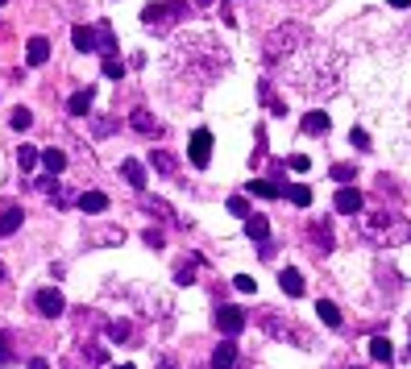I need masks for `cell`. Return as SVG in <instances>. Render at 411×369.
<instances>
[{"label":"cell","instance_id":"cell-26","mask_svg":"<svg viewBox=\"0 0 411 369\" xmlns=\"http://www.w3.org/2000/svg\"><path fill=\"white\" fill-rule=\"evenodd\" d=\"M370 357H374V361H387V365H390L395 348H390V341H387V336H374V341H370Z\"/></svg>","mask_w":411,"mask_h":369},{"label":"cell","instance_id":"cell-34","mask_svg":"<svg viewBox=\"0 0 411 369\" xmlns=\"http://www.w3.org/2000/svg\"><path fill=\"white\" fill-rule=\"evenodd\" d=\"M17 166H21V171H33V166H38V149L21 146V149H17Z\"/></svg>","mask_w":411,"mask_h":369},{"label":"cell","instance_id":"cell-15","mask_svg":"<svg viewBox=\"0 0 411 369\" xmlns=\"http://www.w3.org/2000/svg\"><path fill=\"white\" fill-rule=\"evenodd\" d=\"M121 178L129 183V187L142 191V187H145V166L137 162V158H125V162H121Z\"/></svg>","mask_w":411,"mask_h":369},{"label":"cell","instance_id":"cell-16","mask_svg":"<svg viewBox=\"0 0 411 369\" xmlns=\"http://www.w3.org/2000/svg\"><path fill=\"white\" fill-rule=\"evenodd\" d=\"M279 287H283V295L299 299V295H303V274H299V270H283V274H279Z\"/></svg>","mask_w":411,"mask_h":369},{"label":"cell","instance_id":"cell-17","mask_svg":"<svg viewBox=\"0 0 411 369\" xmlns=\"http://www.w3.org/2000/svg\"><path fill=\"white\" fill-rule=\"evenodd\" d=\"M328 129H333V121H328V112H303V133H320V137H324V133H328Z\"/></svg>","mask_w":411,"mask_h":369},{"label":"cell","instance_id":"cell-13","mask_svg":"<svg viewBox=\"0 0 411 369\" xmlns=\"http://www.w3.org/2000/svg\"><path fill=\"white\" fill-rule=\"evenodd\" d=\"M129 124H133L142 137H158V133H162V129H158V121L150 117V108H133V112H129Z\"/></svg>","mask_w":411,"mask_h":369},{"label":"cell","instance_id":"cell-2","mask_svg":"<svg viewBox=\"0 0 411 369\" xmlns=\"http://www.w3.org/2000/svg\"><path fill=\"white\" fill-rule=\"evenodd\" d=\"M224 67H229V54H224V46H217L208 33H192V38H183V42L170 46V71H175V79L192 75V79H199V83L208 87Z\"/></svg>","mask_w":411,"mask_h":369},{"label":"cell","instance_id":"cell-31","mask_svg":"<svg viewBox=\"0 0 411 369\" xmlns=\"http://www.w3.org/2000/svg\"><path fill=\"white\" fill-rule=\"evenodd\" d=\"M175 282H179V287H192L195 282V262H179V266H175Z\"/></svg>","mask_w":411,"mask_h":369},{"label":"cell","instance_id":"cell-7","mask_svg":"<svg viewBox=\"0 0 411 369\" xmlns=\"http://www.w3.org/2000/svg\"><path fill=\"white\" fill-rule=\"evenodd\" d=\"M33 307H38V316L58 320V316L67 311V299H63V291H54V287H42V291H33Z\"/></svg>","mask_w":411,"mask_h":369},{"label":"cell","instance_id":"cell-24","mask_svg":"<svg viewBox=\"0 0 411 369\" xmlns=\"http://www.w3.org/2000/svg\"><path fill=\"white\" fill-rule=\"evenodd\" d=\"M108 208V196H100V191H83L79 196V212H104Z\"/></svg>","mask_w":411,"mask_h":369},{"label":"cell","instance_id":"cell-36","mask_svg":"<svg viewBox=\"0 0 411 369\" xmlns=\"http://www.w3.org/2000/svg\"><path fill=\"white\" fill-rule=\"evenodd\" d=\"M104 75H108V79H125V63L108 54V58H104Z\"/></svg>","mask_w":411,"mask_h":369},{"label":"cell","instance_id":"cell-14","mask_svg":"<svg viewBox=\"0 0 411 369\" xmlns=\"http://www.w3.org/2000/svg\"><path fill=\"white\" fill-rule=\"evenodd\" d=\"M38 162H42V166H46V174H54V178H58V174L67 171V154H63V149H42V154H38Z\"/></svg>","mask_w":411,"mask_h":369},{"label":"cell","instance_id":"cell-32","mask_svg":"<svg viewBox=\"0 0 411 369\" xmlns=\"http://www.w3.org/2000/svg\"><path fill=\"white\" fill-rule=\"evenodd\" d=\"M88 117H92V133H96V137H108V133L117 129V121H113V117H96V112H88Z\"/></svg>","mask_w":411,"mask_h":369},{"label":"cell","instance_id":"cell-37","mask_svg":"<svg viewBox=\"0 0 411 369\" xmlns=\"http://www.w3.org/2000/svg\"><path fill=\"white\" fill-rule=\"evenodd\" d=\"M108 341H129V320H113V323H108Z\"/></svg>","mask_w":411,"mask_h":369},{"label":"cell","instance_id":"cell-18","mask_svg":"<svg viewBox=\"0 0 411 369\" xmlns=\"http://www.w3.org/2000/svg\"><path fill=\"white\" fill-rule=\"evenodd\" d=\"M25 58H29V67H42L50 58V42L46 38H29V50H25Z\"/></svg>","mask_w":411,"mask_h":369},{"label":"cell","instance_id":"cell-8","mask_svg":"<svg viewBox=\"0 0 411 369\" xmlns=\"http://www.w3.org/2000/svg\"><path fill=\"white\" fill-rule=\"evenodd\" d=\"M187 158H192V166H195V171H204V166L212 162V133H208V129H195V133H192Z\"/></svg>","mask_w":411,"mask_h":369},{"label":"cell","instance_id":"cell-6","mask_svg":"<svg viewBox=\"0 0 411 369\" xmlns=\"http://www.w3.org/2000/svg\"><path fill=\"white\" fill-rule=\"evenodd\" d=\"M258 323L266 328L270 336H279V341H295L299 348H312V341H308V332H303V328H295L291 320H279L274 311H262V316H258Z\"/></svg>","mask_w":411,"mask_h":369},{"label":"cell","instance_id":"cell-28","mask_svg":"<svg viewBox=\"0 0 411 369\" xmlns=\"http://www.w3.org/2000/svg\"><path fill=\"white\" fill-rule=\"evenodd\" d=\"M316 311H320V320L328 323V328H340V311H337V303L320 299V303H316Z\"/></svg>","mask_w":411,"mask_h":369},{"label":"cell","instance_id":"cell-44","mask_svg":"<svg viewBox=\"0 0 411 369\" xmlns=\"http://www.w3.org/2000/svg\"><path fill=\"white\" fill-rule=\"evenodd\" d=\"M349 141H353L358 149H370V137H365V129H353V133H349Z\"/></svg>","mask_w":411,"mask_h":369},{"label":"cell","instance_id":"cell-5","mask_svg":"<svg viewBox=\"0 0 411 369\" xmlns=\"http://www.w3.org/2000/svg\"><path fill=\"white\" fill-rule=\"evenodd\" d=\"M183 17H187V4H183V0H162V4H145L142 9V25L145 29H154V33L175 29Z\"/></svg>","mask_w":411,"mask_h":369},{"label":"cell","instance_id":"cell-30","mask_svg":"<svg viewBox=\"0 0 411 369\" xmlns=\"http://www.w3.org/2000/svg\"><path fill=\"white\" fill-rule=\"evenodd\" d=\"M145 212H154V216H162V220L179 224V220H175V212H170V203H167V199H145Z\"/></svg>","mask_w":411,"mask_h":369},{"label":"cell","instance_id":"cell-42","mask_svg":"<svg viewBox=\"0 0 411 369\" xmlns=\"http://www.w3.org/2000/svg\"><path fill=\"white\" fill-rule=\"evenodd\" d=\"M145 245L150 249H162V232H158V228H145V237H142Z\"/></svg>","mask_w":411,"mask_h":369},{"label":"cell","instance_id":"cell-10","mask_svg":"<svg viewBox=\"0 0 411 369\" xmlns=\"http://www.w3.org/2000/svg\"><path fill=\"white\" fill-rule=\"evenodd\" d=\"M217 328L224 332V336H237L245 328V311L241 307H217Z\"/></svg>","mask_w":411,"mask_h":369},{"label":"cell","instance_id":"cell-47","mask_svg":"<svg viewBox=\"0 0 411 369\" xmlns=\"http://www.w3.org/2000/svg\"><path fill=\"white\" fill-rule=\"evenodd\" d=\"M158 369H179V365H175V361H170V357H162V361H158Z\"/></svg>","mask_w":411,"mask_h":369},{"label":"cell","instance_id":"cell-39","mask_svg":"<svg viewBox=\"0 0 411 369\" xmlns=\"http://www.w3.org/2000/svg\"><path fill=\"white\" fill-rule=\"evenodd\" d=\"M229 212L245 220V216H249V203H245V196H233V199H229Z\"/></svg>","mask_w":411,"mask_h":369},{"label":"cell","instance_id":"cell-35","mask_svg":"<svg viewBox=\"0 0 411 369\" xmlns=\"http://www.w3.org/2000/svg\"><path fill=\"white\" fill-rule=\"evenodd\" d=\"M333 178H337V183H345V187H349V183H353V178H358V171H353V166H349V162H337V166H333Z\"/></svg>","mask_w":411,"mask_h":369},{"label":"cell","instance_id":"cell-25","mask_svg":"<svg viewBox=\"0 0 411 369\" xmlns=\"http://www.w3.org/2000/svg\"><path fill=\"white\" fill-rule=\"evenodd\" d=\"M287 199L295 208H312V187H308V183H295V187H287Z\"/></svg>","mask_w":411,"mask_h":369},{"label":"cell","instance_id":"cell-21","mask_svg":"<svg viewBox=\"0 0 411 369\" xmlns=\"http://www.w3.org/2000/svg\"><path fill=\"white\" fill-rule=\"evenodd\" d=\"M67 112H71V117H88V112H92V87L75 92V96L67 100Z\"/></svg>","mask_w":411,"mask_h":369},{"label":"cell","instance_id":"cell-19","mask_svg":"<svg viewBox=\"0 0 411 369\" xmlns=\"http://www.w3.org/2000/svg\"><path fill=\"white\" fill-rule=\"evenodd\" d=\"M249 196H258V199H279L283 196V187L279 183H266V178H249V187H245Z\"/></svg>","mask_w":411,"mask_h":369},{"label":"cell","instance_id":"cell-4","mask_svg":"<svg viewBox=\"0 0 411 369\" xmlns=\"http://www.w3.org/2000/svg\"><path fill=\"white\" fill-rule=\"evenodd\" d=\"M303 46H312V29L299 25V21H287L262 42V58L274 67V63H283V58H291V54H299Z\"/></svg>","mask_w":411,"mask_h":369},{"label":"cell","instance_id":"cell-50","mask_svg":"<svg viewBox=\"0 0 411 369\" xmlns=\"http://www.w3.org/2000/svg\"><path fill=\"white\" fill-rule=\"evenodd\" d=\"M121 369H133V365H121Z\"/></svg>","mask_w":411,"mask_h":369},{"label":"cell","instance_id":"cell-46","mask_svg":"<svg viewBox=\"0 0 411 369\" xmlns=\"http://www.w3.org/2000/svg\"><path fill=\"white\" fill-rule=\"evenodd\" d=\"M29 369H50V365L42 361V357H33V361H29Z\"/></svg>","mask_w":411,"mask_h":369},{"label":"cell","instance_id":"cell-23","mask_svg":"<svg viewBox=\"0 0 411 369\" xmlns=\"http://www.w3.org/2000/svg\"><path fill=\"white\" fill-rule=\"evenodd\" d=\"M237 365V345H217L212 353V369H233Z\"/></svg>","mask_w":411,"mask_h":369},{"label":"cell","instance_id":"cell-12","mask_svg":"<svg viewBox=\"0 0 411 369\" xmlns=\"http://www.w3.org/2000/svg\"><path fill=\"white\" fill-rule=\"evenodd\" d=\"M21 220H25L21 208H17V203H4V208H0V237H13V232L21 228Z\"/></svg>","mask_w":411,"mask_h":369},{"label":"cell","instance_id":"cell-33","mask_svg":"<svg viewBox=\"0 0 411 369\" xmlns=\"http://www.w3.org/2000/svg\"><path fill=\"white\" fill-rule=\"evenodd\" d=\"M9 124H13L17 133H25V129L33 124V112H29V108H13V117H9Z\"/></svg>","mask_w":411,"mask_h":369},{"label":"cell","instance_id":"cell-22","mask_svg":"<svg viewBox=\"0 0 411 369\" xmlns=\"http://www.w3.org/2000/svg\"><path fill=\"white\" fill-rule=\"evenodd\" d=\"M71 38H75V50H83V54L96 50V29H92V25H75Z\"/></svg>","mask_w":411,"mask_h":369},{"label":"cell","instance_id":"cell-43","mask_svg":"<svg viewBox=\"0 0 411 369\" xmlns=\"http://www.w3.org/2000/svg\"><path fill=\"white\" fill-rule=\"evenodd\" d=\"M308 166H312V162H308V154H291V171H308Z\"/></svg>","mask_w":411,"mask_h":369},{"label":"cell","instance_id":"cell-45","mask_svg":"<svg viewBox=\"0 0 411 369\" xmlns=\"http://www.w3.org/2000/svg\"><path fill=\"white\" fill-rule=\"evenodd\" d=\"M390 9H411V0H387Z\"/></svg>","mask_w":411,"mask_h":369},{"label":"cell","instance_id":"cell-41","mask_svg":"<svg viewBox=\"0 0 411 369\" xmlns=\"http://www.w3.org/2000/svg\"><path fill=\"white\" fill-rule=\"evenodd\" d=\"M83 361H88V365H104V348H100V345L83 348Z\"/></svg>","mask_w":411,"mask_h":369},{"label":"cell","instance_id":"cell-49","mask_svg":"<svg viewBox=\"0 0 411 369\" xmlns=\"http://www.w3.org/2000/svg\"><path fill=\"white\" fill-rule=\"evenodd\" d=\"M0 282H4V266H0Z\"/></svg>","mask_w":411,"mask_h":369},{"label":"cell","instance_id":"cell-48","mask_svg":"<svg viewBox=\"0 0 411 369\" xmlns=\"http://www.w3.org/2000/svg\"><path fill=\"white\" fill-rule=\"evenodd\" d=\"M195 4H199V9H208V4H212V0H195Z\"/></svg>","mask_w":411,"mask_h":369},{"label":"cell","instance_id":"cell-20","mask_svg":"<svg viewBox=\"0 0 411 369\" xmlns=\"http://www.w3.org/2000/svg\"><path fill=\"white\" fill-rule=\"evenodd\" d=\"M245 232H249V241H270V224H266V216H245Z\"/></svg>","mask_w":411,"mask_h":369},{"label":"cell","instance_id":"cell-9","mask_svg":"<svg viewBox=\"0 0 411 369\" xmlns=\"http://www.w3.org/2000/svg\"><path fill=\"white\" fill-rule=\"evenodd\" d=\"M308 241H312V249L320 253V257H328V253L337 249V237H333V224H328V220H312V224H308Z\"/></svg>","mask_w":411,"mask_h":369},{"label":"cell","instance_id":"cell-40","mask_svg":"<svg viewBox=\"0 0 411 369\" xmlns=\"http://www.w3.org/2000/svg\"><path fill=\"white\" fill-rule=\"evenodd\" d=\"M13 365V348H9V332H0V369Z\"/></svg>","mask_w":411,"mask_h":369},{"label":"cell","instance_id":"cell-38","mask_svg":"<svg viewBox=\"0 0 411 369\" xmlns=\"http://www.w3.org/2000/svg\"><path fill=\"white\" fill-rule=\"evenodd\" d=\"M233 287H237L241 295H249V291H258V278H249V274H237V278H233Z\"/></svg>","mask_w":411,"mask_h":369},{"label":"cell","instance_id":"cell-27","mask_svg":"<svg viewBox=\"0 0 411 369\" xmlns=\"http://www.w3.org/2000/svg\"><path fill=\"white\" fill-rule=\"evenodd\" d=\"M150 162H154V171H162V174H175V171H179V162L170 158L167 149H154V154H150Z\"/></svg>","mask_w":411,"mask_h":369},{"label":"cell","instance_id":"cell-51","mask_svg":"<svg viewBox=\"0 0 411 369\" xmlns=\"http://www.w3.org/2000/svg\"><path fill=\"white\" fill-rule=\"evenodd\" d=\"M0 4H4V0H0Z\"/></svg>","mask_w":411,"mask_h":369},{"label":"cell","instance_id":"cell-1","mask_svg":"<svg viewBox=\"0 0 411 369\" xmlns=\"http://www.w3.org/2000/svg\"><path fill=\"white\" fill-rule=\"evenodd\" d=\"M340 79H345V63H340V54H333V50H324V46H303V63L291 67V83L308 100L337 96Z\"/></svg>","mask_w":411,"mask_h":369},{"label":"cell","instance_id":"cell-11","mask_svg":"<svg viewBox=\"0 0 411 369\" xmlns=\"http://www.w3.org/2000/svg\"><path fill=\"white\" fill-rule=\"evenodd\" d=\"M333 203H337V212H345V216H358V212H362V191H358V187H340Z\"/></svg>","mask_w":411,"mask_h":369},{"label":"cell","instance_id":"cell-29","mask_svg":"<svg viewBox=\"0 0 411 369\" xmlns=\"http://www.w3.org/2000/svg\"><path fill=\"white\" fill-rule=\"evenodd\" d=\"M113 46H117V38H113V25L100 21V25H96V50H113Z\"/></svg>","mask_w":411,"mask_h":369},{"label":"cell","instance_id":"cell-3","mask_svg":"<svg viewBox=\"0 0 411 369\" xmlns=\"http://www.w3.org/2000/svg\"><path fill=\"white\" fill-rule=\"evenodd\" d=\"M358 232L374 245H399V241H411V224L399 216V212H358Z\"/></svg>","mask_w":411,"mask_h":369}]
</instances>
